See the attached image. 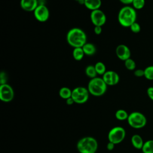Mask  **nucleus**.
Wrapping results in <instances>:
<instances>
[{
  "label": "nucleus",
  "instance_id": "f257e3e1",
  "mask_svg": "<svg viewBox=\"0 0 153 153\" xmlns=\"http://www.w3.org/2000/svg\"><path fill=\"white\" fill-rule=\"evenodd\" d=\"M66 41L68 44L74 48L82 47L87 43V35L82 29L79 27H74L68 32Z\"/></svg>",
  "mask_w": 153,
  "mask_h": 153
},
{
  "label": "nucleus",
  "instance_id": "f03ea898",
  "mask_svg": "<svg viewBox=\"0 0 153 153\" xmlns=\"http://www.w3.org/2000/svg\"><path fill=\"white\" fill-rule=\"evenodd\" d=\"M137 14L136 10L130 6L126 5L121 8L118 14V21L123 27H130V26L136 22Z\"/></svg>",
  "mask_w": 153,
  "mask_h": 153
},
{
  "label": "nucleus",
  "instance_id": "7ed1b4c3",
  "mask_svg": "<svg viewBox=\"0 0 153 153\" xmlns=\"http://www.w3.org/2000/svg\"><path fill=\"white\" fill-rule=\"evenodd\" d=\"M97 148V141L91 136L82 137L76 143V148L79 153H96Z\"/></svg>",
  "mask_w": 153,
  "mask_h": 153
},
{
  "label": "nucleus",
  "instance_id": "20e7f679",
  "mask_svg": "<svg viewBox=\"0 0 153 153\" xmlns=\"http://www.w3.org/2000/svg\"><path fill=\"white\" fill-rule=\"evenodd\" d=\"M107 84L102 78L96 77L90 80L87 89L90 94L94 96L99 97L103 95L107 90Z\"/></svg>",
  "mask_w": 153,
  "mask_h": 153
},
{
  "label": "nucleus",
  "instance_id": "39448f33",
  "mask_svg": "<svg viewBox=\"0 0 153 153\" xmlns=\"http://www.w3.org/2000/svg\"><path fill=\"white\" fill-rule=\"evenodd\" d=\"M128 125L132 128L139 129L144 127L147 123L146 117L140 112H132L128 115L127 118Z\"/></svg>",
  "mask_w": 153,
  "mask_h": 153
},
{
  "label": "nucleus",
  "instance_id": "423d86ee",
  "mask_svg": "<svg viewBox=\"0 0 153 153\" xmlns=\"http://www.w3.org/2000/svg\"><path fill=\"white\" fill-rule=\"evenodd\" d=\"M125 129L120 126H116L112 128L108 134L109 142H112L115 145L119 144L122 142L126 137Z\"/></svg>",
  "mask_w": 153,
  "mask_h": 153
},
{
  "label": "nucleus",
  "instance_id": "0eeeda50",
  "mask_svg": "<svg viewBox=\"0 0 153 153\" xmlns=\"http://www.w3.org/2000/svg\"><path fill=\"white\" fill-rule=\"evenodd\" d=\"M89 94L87 88L79 86L72 90L71 97L74 99L75 103L82 104L88 100Z\"/></svg>",
  "mask_w": 153,
  "mask_h": 153
},
{
  "label": "nucleus",
  "instance_id": "6e6552de",
  "mask_svg": "<svg viewBox=\"0 0 153 153\" xmlns=\"http://www.w3.org/2000/svg\"><path fill=\"white\" fill-rule=\"evenodd\" d=\"M14 92L12 87L7 84L0 85V99L1 101L7 103L14 99Z\"/></svg>",
  "mask_w": 153,
  "mask_h": 153
},
{
  "label": "nucleus",
  "instance_id": "1a4fd4ad",
  "mask_svg": "<svg viewBox=\"0 0 153 153\" xmlns=\"http://www.w3.org/2000/svg\"><path fill=\"white\" fill-rule=\"evenodd\" d=\"M90 20L94 26H102L106 22V16L103 11L98 9L91 12Z\"/></svg>",
  "mask_w": 153,
  "mask_h": 153
},
{
  "label": "nucleus",
  "instance_id": "9d476101",
  "mask_svg": "<svg viewBox=\"0 0 153 153\" xmlns=\"http://www.w3.org/2000/svg\"><path fill=\"white\" fill-rule=\"evenodd\" d=\"M35 19L40 22H46L50 17V11L48 7L44 4H38L33 11Z\"/></svg>",
  "mask_w": 153,
  "mask_h": 153
},
{
  "label": "nucleus",
  "instance_id": "9b49d317",
  "mask_svg": "<svg viewBox=\"0 0 153 153\" xmlns=\"http://www.w3.org/2000/svg\"><path fill=\"white\" fill-rule=\"evenodd\" d=\"M115 53L118 58L123 61H125L130 58V50L127 45L124 44L118 45L116 48Z\"/></svg>",
  "mask_w": 153,
  "mask_h": 153
},
{
  "label": "nucleus",
  "instance_id": "f8f14e48",
  "mask_svg": "<svg viewBox=\"0 0 153 153\" xmlns=\"http://www.w3.org/2000/svg\"><path fill=\"white\" fill-rule=\"evenodd\" d=\"M20 7L26 11H34L38 5L37 0H20Z\"/></svg>",
  "mask_w": 153,
  "mask_h": 153
},
{
  "label": "nucleus",
  "instance_id": "ddd939ff",
  "mask_svg": "<svg viewBox=\"0 0 153 153\" xmlns=\"http://www.w3.org/2000/svg\"><path fill=\"white\" fill-rule=\"evenodd\" d=\"M84 6L88 10L92 11L100 9L102 5L101 0H85L84 3Z\"/></svg>",
  "mask_w": 153,
  "mask_h": 153
},
{
  "label": "nucleus",
  "instance_id": "4468645a",
  "mask_svg": "<svg viewBox=\"0 0 153 153\" xmlns=\"http://www.w3.org/2000/svg\"><path fill=\"white\" fill-rule=\"evenodd\" d=\"M131 143L134 148L137 149H142L144 142L141 136L135 134H133L131 137Z\"/></svg>",
  "mask_w": 153,
  "mask_h": 153
},
{
  "label": "nucleus",
  "instance_id": "2eb2a0df",
  "mask_svg": "<svg viewBox=\"0 0 153 153\" xmlns=\"http://www.w3.org/2000/svg\"><path fill=\"white\" fill-rule=\"evenodd\" d=\"M82 48L84 54L87 56H93L96 52V48L92 43L87 42L82 46Z\"/></svg>",
  "mask_w": 153,
  "mask_h": 153
},
{
  "label": "nucleus",
  "instance_id": "dca6fc26",
  "mask_svg": "<svg viewBox=\"0 0 153 153\" xmlns=\"http://www.w3.org/2000/svg\"><path fill=\"white\" fill-rule=\"evenodd\" d=\"M84 55L85 54L82 47H77V48H74L72 51V56L74 59L76 61L81 60L83 59Z\"/></svg>",
  "mask_w": 153,
  "mask_h": 153
},
{
  "label": "nucleus",
  "instance_id": "f3484780",
  "mask_svg": "<svg viewBox=\"0 0 153 153\" xmlns=\"http://www.w3.org/2000/svg\"><path fill=\"white\" fill-rule=\"evenodd\" d=\"M72 91V90L67 87H63L59 90V94L61 98L66 100L67 99L71 97Z\"/></svg>",
  "mask_w": 153,
  "mask_h": 153
},
{
  "label": "nucleus",
  "instance_id": "a211bd4d",
  "mask_svg": "<svg viewBox=\"0 0 153 153\" xmlns=\"http://www.w3.org/2000/svg\"><path fill=\"white\" fill-rule=\"evenodd\" d=\"M141 150L143 153H153V140H148L144 142Z\"/></svg>",
  "mask_w": 153,
  "mask_h": 153
},
{
  "label": "nucleus",
  "instance_id": "6ab92c4d",
  "mask_svg": "<svg viewBox=\"0 0 153 153\" xmlns=\"http://www.w3.org/2000/svg\"><path fill=\"white\" fill-rule=\"evenodd\" d=\"M128 115L129 114L127 113V112L126 110L122 109L117 110L115 114V118L119 121L127 120L128 117Z\"/></svg>",
  "mask_w": 153,
  "mask_h": 153
},
{
  "label": "nucleus",
  "instance_id": "aec40b11",
  "mask_svg": "<svg viewBox=\"0 0 153 153\" xmlns=\"http://www.w3.org/2000/svg\"><path fill=\"white\" fill-rule=\"evenodd\" d=\"M85 75L91 79L97 77L96 76L97 75L96 71L94 66H93V65L87 66L85 69Z\"/></svg>",
  "mask_w": 153,
  "mask_h": 153
},
{
  "label": "nucleus",
  "instance_id": "412c9836",
  "mask_svg": "<svg viewBox=\"0 0 153 153\" xmlns=\"http://www.w3.org/2000/svg\"><path fill=\"white\" fill-rule=\"evenodd\" d=\"M94 68L97 75H103L106 72V66L102 62H97L94 65Z\"/></svg>",
  "mask_w": 153,
  "mask_h": 153
},
{
  "label": "nucleus",
  "instance_id": "4be33fe9",
  "mask_svg": "<svg viewBox=\"0 0 153 153\" xmlns=\"http://www.w3.org/2000/svg\"><path fill=\"white\" fill-rule=\"evenodd\" d=\"M102 79L107 85H112V71H106L102 75Z\"/></svg>",
  "mask_w": 153,
  "mask_h": 153
},
{
  "label": "nucleus",
  "instance_id": "5701e85b",
  "mask_svg": "<svg viewBox=\"0 0 153 153\" xmlns=\"http://www.w3.org/2000/svg\"><path fill=\"white\" fill-rule=\"evenodd\" d=\"M144 76L148 80H153V65L149 66L144 69Z\"/></svg>",
  "mask_w": 153,
  "mask_h": 153
},
{
  "label": "nucleus",
  "instance_id": "b1692460",
  "mask_svg": "<svg viewBox=\"0 0 153 153\" xmlns=\"http://www.w3.org/2000/svg\"><path fill=\"white\" fill-rule=\"evenodd\" d=\"M125 67L129 71H133L136 69V62L131 58H129L124 61Z\"/></svg>",
  "mask_w": 153,
  "mask_h": 153
},
{
  "label": "nucleus",
  "instance_id": "393cba45",
  "mask_svg": "<svg viewBox=\"0 0 153 153\" xmlns=\"http://www.w3.org/2000/svg\"><path fill=\"white\" fill-rule=\"evenodd\" d=\"M131 4L135 10H140L144 7L145 0H133Z\"/></svg>",
  "mask_w": 153,
  "mask_h": 153
},
{
  "label": "nucleus",
  "instance_id": "a878e982",
  "mask_svg": "<svg viewBox=\"0 0 153 153\" xmlns=\"http://www.w3.org/2000/svg\"><path fill=\"white\" fill-rule=\"evenodd\" d=\"M130 30H131L132 32L133 33H139L140 31V25L137 23V22H134L130 26Z\"/></svg>",
  "mask_w": 153,
  "mask_h": 153
},
{
  "label": "nucleus",
  "instance_id": "bb28decb",
  "mask_svg": "<svg viewBox=\"0 0 153 153\" xmlns=\"http://www.w3.org/2000/svg\"><path fill=\"white\" fill-rule=\"evenodd\" d=\"M120 81V76L115 71H112V85H117Z\"/></svg>",
  "mask_w": 153,
  "mask_h": 153
},
{
  "label": "nucleus",
  "instance_id": "cd10ccee",
  "mask_svg": "<svg viewBox=\"0 0 153 153\" xmlns=\"http://www.w3.org/2000/svg\"><path fill=\"white\" fill-rule=\"evenodd\" d=\"M7 76L5 72L2 71L0 74V84L1 85L7 84Z\"/></svg>",
  "mask_w": 153,
  "mask_h": 153
},
{
  "label": "nucleus",
  "instance_id": "c85d7f7f",
  "mask_svg": "<svg viewBox=\"0 0 153 153\" xmlns=\"http://www.w3.org/2000/svg\"><path fill=\"white\" fill-rule=\"evenodd\" d=\"M144 74H145L144 69H136L134 72V75L137 77H141L144 76Z\"/></svg>",
  "mask_w": 153,
  "mask_h": 153
},
{
  "label": "nucleus",
  "instance_id": "c756f323",
  "mask_svg": "<svg viewBox=\"0 0 153 153\" xmlns=\"http://www.w3.org/2000/svg\"><path fill=\"white\" fill-rule=\"evenodd\" d=\"M147 94L149 98L153 101V87H149L146 90Z\"/></svg>",
  "mask_w": 153,
  "mask_h": 153
},
{
  "label": "nucleus",
  "instance_id": "7c9ffc66",
  "mask_svg": "<svg viewBox=\"0 0 153 153\" xmlns=\"http://www.w3.org/2000/svg\"><path fill=\"white\" fill-rule=\"evenodd\" d=\"M102 32V26H96L94 27V32L96 35H100Z\"/></svg>",
  "mask_w": 153,
  "mask_h": 153
},
{
  "label": "nucleus",
  "instance_id": "2f4dec72",
  "mask_svg": "<svg viewBox=\"0 0 153 153\" xmlns=\"http://www.w3.org/2000/svg\"><path fill=\"white\" fill-rule=\"evenodd\" d=\"M115 144L113 143L112 142H109L107 145H106V148L109 151H112L114 149V147H115Z\"/></svg>",
  "mask_w": 153,
  "mask_h": 153
},
{
  "label": "nucleus",
  "instance_id": "473e14b6",
  "mask_svg": "<svg viewBox=\"0 0 153 153\" xmlns=\"http://www.w3.org/2000/svg\"><path fill=\"white\" fill-rule=\"evenodd\" d=\"M66 103L68 105H72V104H74L75 103V102H74V99L71 97L66 100Z\"/></svg>",
  "mask_w": 153,
  "mask_h": 153
},
{
  "label": "nucleus",
  "instance_id": "72a5a7b5",
  "mask_svg": "<svg viewBox=\"0 0 153 153\" xmlns=\"http://www.w3.org/2000/svg\"><path fill=\"white\" fill-rule=\"evenodd\" d=\"M122 4L125 5H128L130 4H132L133 0H119Z\"/></svg>",
  "mask_w": 153,
  "mask_h": 153
},
{
  "label": "nucleus",
  "instance_id": "f704fd0d",
  "mask_svg": "<svg viewBox=\"0 0 153 153\" xmlns=\"http://www.w3.org/2000/svg\"><path fill=\"white\" fill-rule=\"evenodd\" d=\"M75 1L78 2L79 4H83L84 5V1L85 0H75Z\"/></svg>",
  "mask_w": 153,
  "mask_h": 153
},
{
  "label": "nucleus",
  "instance_id": "c9c22d12",
  "mask_svg": "<svg viewBox=\"0 0 153 153\" xmlns=\"http://www.w3.org/2000/svg\"><path fill=\"white\" fill-rule=\"evenodd\" d=\"M37 1H39V0H37Z\"/></svg>",
  "mask_w": 153,
  "mask_h": 153
}]
</instances>
